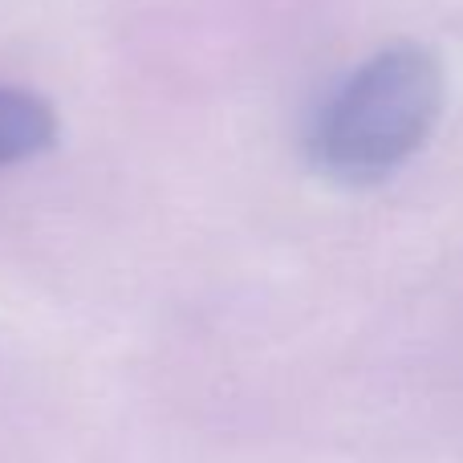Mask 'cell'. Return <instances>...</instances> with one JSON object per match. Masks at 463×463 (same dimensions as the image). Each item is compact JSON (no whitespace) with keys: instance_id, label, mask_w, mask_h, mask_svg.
<instances>
[{"instance_id":"cell-2","label":"cell","mask_w":463,"mask_h":463,"mask_svg":"<svg viewBox=\"0 0 463 463\" xmlns=\"http://www.w3.org/2000/svg\"><path fill=\"white\" fill-rule=\"evenodd\" d=\"M57 135V118L37 94L0 86V167L24 163L49 151Z\"/></svg>"},{"instance_id":"cell-1","label":"cell","mask_w":463,"mask_h":463,"mask_svg":"<svg viewBox=\"0 0 463 463\" xmlns=\"http://www.w3.org/2000/svg\"><path fill=\"white\" fill-rule=\"evenodd\" d=\"M439 106V61L419 45H394L370 57L329 102L313 135V159L337 184H378L427 143Z\"/></svg>"}]
</instances>
